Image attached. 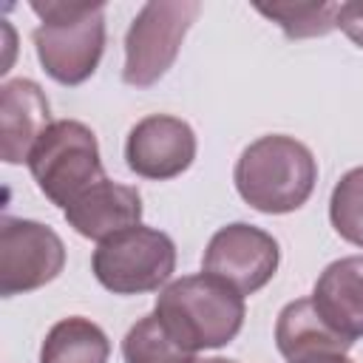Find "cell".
Instances as JSON below:
<instances>
[{"instance_id":"cell-18","label":"cell","mask_w":363,"mask_h":363,"mask_svg":"<svg viewBox=\"0 0 363 363\" xmlns=\"http://www.w3.org/2000/svg\"><path fill=\"white\" fill-rule=\"evenodd\" d=\"M337 28H340L354 45L363 48V0L340 3V9H337Z\"/></svg>"},{"instance_id":"cell-13","label":"cell","mask_w":363,"mask_h":363,"mask_svg":"<svg viewBox=\"0 0 363 363\" xmlns=\"http://www.w3.org/2000/svg\"><path fill=\"white\" fill-rule=\"evenodd\" d=\"M352 343L354 340L343 337L320 318L312 298H298L278 312L275 346L289 363L323 357V354H346Z\"/></svg>"},{"instance_id":"cell-4","label":"cell","mask_w":363,"mask_h":363,"mask_svg":"<svg viewBox=\"0 0 363 363\" xmlns=\"http://www.w3.org/2000/svg\"><path fill=\"white\" fill-rule=\"evenodd\" d=\"M28 170L45 199L62 210L105 179L96 136L77 119H60L40 136L28 156Z\"/></svg>"},{"instance_id":"cell-8","label":"cell","mask_w":363,"mask_h":363,"mask_svg":"<svg viewBox=\"0 0 363 363\" xmlns=\"http://www.w3.org/2000/svg\"><path fill=\"white\" fill-rule=\"evenodd\" d=\"M278 261H281L278 241L267 230L235 221L221 227L210 238L201 267L207 275L230 284L235 292L252 295L272 281Z\"/></svg>"},{"instance_id":"cell-17","label":"cell","mask_w":363,"mask_h":363,"mask_svg":"<svg viewBox=\"0 0 363 363\" xmlns=\"http://www.w3.org/2000/svg\"><path fill=\"white\" fill-rule=\"evenodd\" d=\"M329 221L343 241L363 247V167H352L337 179L329 199Z\"/></svg>"},{"instance_id":"cell-11","label":"cell","mask_w":363,"mask_h":363,"mask_svg":"<svg viewBox=\"0 0 363 363\" xmlns=\"http://www.w3.org/2000/svg\"><path fill=\"white\" fill-rule=\"evenodd\" d=\"M65 221L94 241H105L142 221V196L136 187L116 184L108 176L77 196L65 210Z\"/></svg>"},{"instance_id":"cell-1","label":"cell","mask_w":363,"mask_h":363,"mask_svg":"<svg viewBox=\"0 0 363 363\" xmlns=\"http://www.w3.org/2000/svg\"><path fill=\"white\" fill-rule=\"evenodd\" d=\"M244 312V295L207 272L170 281L153 309L167 335L193 354L227 346L241 332Z\"/></svg>"},{"instance_id":"cell-9","label":"cell","mask_w":363,"mask_h":363,"mask_svg":"<svg viewBox=\"0 0 363 363\" xmlns=\"http://www.w3.org/2000/svg\"><path fill=\"white\" fill-rule=\"evenodd\" d=\"M196 159L193 128L167 113H153L139 119L125 139L128 167L150 182H167L182 176Z\"/></svg>"},{"instance_id":"cell-12","label":"cell","mask_w":363,"mask_h":363,"mask_svg":"<svg viewBox=\"0 0 363 363\" xmlns=\"http://www.w3.org/2000/svg\"><path fill=\"white\" fill-rule=\"evenodd\" d=\"M312 303L335 332L363 337V255L332 261L315 281Z\"/></svg>"},{"instance_id":"cell-16","label":"cell","mask_w":363,"mask_h":363,"mask_svg":"<svg viewBox=\"0 0 363 363\" xmlns=\"http://www.w3.org/2000/svg\"><path fill=\"white\" fill-rule=\"evenodd\" d=\"M340 3H255V11L278 23L289 40L323 37L337 28Z\"/></svg>"},{"instance_id":"cell-10","label":"cell","mask_w":363,"mask_h":363,"mask_svg":"<svg viewBox=\"0 0 363 363\" xmlns=\"http://www.w3.org/2000/svg\"><path fill=\"white\" fill-rule=\"evenodd\" d=\"M51 108L34 79H9L0 88V153L6 164L28 162L40 136L51 128Z\"/></svg>"},{"instance_id":"cell-19","label":"cell","mask_w":363,"mask_h":363,"mask_svg":"<svg viewBox=\"0 0 363 363\" xmlns=\"http://www.w3.org/2000/svg\"><path fill=\"white\" fill-rule=\"evenodd\" d=\"M298 363H352L346 354H323V357H309V360H298Z\"/></svg>"},{"instance_id":"cell-7","label":"cell","mask_w":363,"mask_h":363,"mask_svg":"<svg viewBox=\"0 0 363 363\" xmlns=\"http://www.w3.org/2000/svg\"><path fill=\"white\" fill-rule=\"evenodd\" d=\"M65 267L62 238L40 221L3 216L0 221V295H23L51 284Z\"/></svg>"},{"instance_id":"cell-20","label":"cell","mask_w":363,"mask_h":363,"mask_svg":"<svg viewBox=\"0 0 363 363\" xmlns=\"http://www.w3.org/2000/svg\"><path fill=\"white\" fill-rule=\"evenodd\" d=\"M199 363H235V360H224V357H213V360H199Z\"/></svg>"},{"instance_id":"cell-2","label":"cell","mask_w":363,"mask_h":363,"mask_svg":"<svg viewBox=\"0 0 363 363\" xmlns=\"http://www.w3.org/2000/svg\"><path fill=\"white\" fill-rule=\"evenodd\" d=\"M233 182L252 210L284 216L309 201L318 182V162L295 136L269 133L244 147L235 162Z\"/></svg>"},{"instance_id":"cell-3","label":"cell","mask_w":363,"mask_h":363,"mask_svg":"<svg viewBox=\"0 0 363 363\" xmlns=\"http://www.w3.org/2000/svg\"><path fill=\"white\" fill-rule=\"evenodd\" d=\"M31 11L40 17L31 43L43 71L60 85L85 82L105 51V6L34 0Z\"/></svg>"},{"instance_id":"cell-15","label":"cell","mask_w":363,"mask_h":363,"mask_svg":"<svg viewBox=\"0 0 363 363\" xmlns=\"http://www.w3.org/2000/svg\"><path fill=\"white\" fill-rule=\"evenodd\" d=\"M125 363H199L193 352L179 346L156 315H145L136 320L122 340Z\"/></svg>"},{"instance_id":"cell-14","label":"cell","mask_w":363,"mask_h":363,"mask_svg":"<svg viewBox=\"0 0 363 363\" xmlns=\"http://www.w3.org/2000/svg\"><path fill=\"white\" fill-rule=\"evenodd\" d=\"M108 335L88 318L57 320L40 349V363H108Z\"/></svg>"},{"instance_id":"cell-5","label":"cell","mask_w":363,"mask_h":363,"mask_svg":"<svg viewBox=\"0 0 363 363\" xmlns=\"http://www.w3.org/2000/svg\"><path fill=\"white\" fill-rule=\"evenodd\" d=\"M91 269L113 295L153 292L170 281L176 269V244L153 227H128L96 244Z\"/></svg>"},{"instance_id":"cell-6","label":"cell","mask_w":363,"mask_h":363,"mask_svg":"<svg viewBox=\"0 0 363 363\" xmlns=\"http://www.w3.org/2000/svg\"><path fill=\"white\" fill-rule=\"evenodd\" d=\"M201 11L199 0H153L139 9L125 34L122 79L133 88L159 82L176 62L190 26Z\"/></svg>"}]
</instances>
